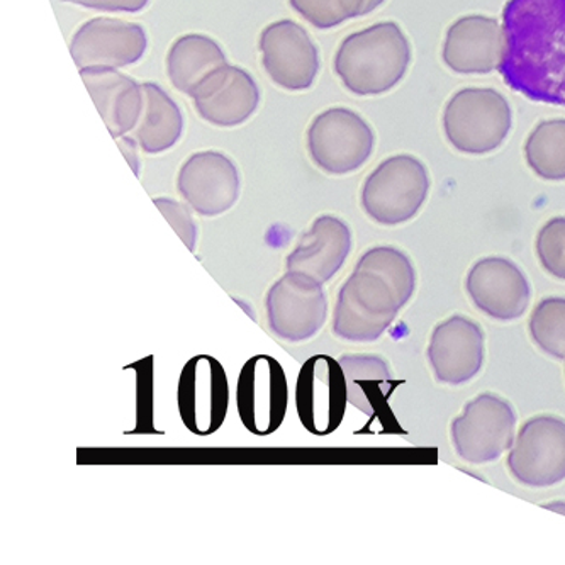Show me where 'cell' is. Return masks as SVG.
Segmentation results:
<instances>
[{
    "mask_svg": "<svg viewBox=\"0 0 565 565\" xmlns=\"http://www.w3.org/2000/svg\"><path fill=\"white\" fill-rule=\"evenodd\" d=\"M415 289L416 273L408 255L394 246H374L338 290L334 337L343 342H377L412 301Z\"/></svg>",
    "mask_w": 565,
    "mask_h": 565,
    "instance_id": "obj_1",
    "label": "cell"
},
{
    "mask_svg": "<svg viewBox=\"0 0 565 565\" xmlns=\"http://www.w3.org/2000/svg\"><path fill=\"white\" fill-rule=\"evenodd\" d=\"M412 44L396 22H379L350 34L334 55V72L350 93H390L408 72Z\"/></svg>",
    "mask_w": 565,
    "mask_h": 565,
    "instance_id": "obj_2",
    "label": "cell"
},
{
    "mask_svg": "<svg viewBox=\"0 0 565 565\" xmlns=\"http://www.w3.org/2000/svg\"><path fill=\"white\" fill-rule=\"evenodd\" d=\"M511 126L510 104L494 88H463L444 110L445 137L460 153H491L507 140Z\"/></svg>",
    "mask_w": 565,
    "mask_h": 565,
    "instance_id": "obj_3",
    "label": "cell"
},
{
    "mask_svg": "<svg viewBox=\"0 0 565 565\" xmlns=\"http://www.w3.org/2000/svg\"><path fill=\"white\" fill-rule=\"evenodd\" d=\"M428 192V170L422 160L412 154H396L365 179L362 207L375 223L397 226L419 213Z\"/></svg>",
    "mask_w": 565,
    "mask_h": 565,
    "instance_id": "obj_4",
    "label": "cell"
},
{
    "mask_svg": "<svg viewBox=\"0 0 565 565\" xmlns=\"http://www.w3.org/2000/svg\"><path fill=\"white\" fill-rule=\"evenodd\" d=\"M236 412L248 434L270 437L284 425L289 408L286 371L273 355L246 360L236 382Z\"/></svg>",
    "mask_w": 565,
    "mask_h": 565,
    "instance_id": "obj_5",
    "label": "cell"
},
{
    "mask_svg": "<svg viewBox=\"0 0 565 565\" xmlns=\"http://www.w3.org/2000/svg\"><path fill=\"white\" fill-rule=\"evenodd\" d=\"M374 131L362 116L347 107H331L312 119L308 150L312 162L331 175L355 172L371 158Z\"/></svg>",
    "mask_w": 565,
    "mask_h": 565,
    "instance_id": "obj_6",
    "label": "cell"
},
{
    "mask_svg": "<svg viewBox=\"0 0 565 565\" xmlns=\"http://www.w3.org/2000/svg\"><path fill=\"white\" fill-rule=\"evenodd\" d=\"M177 408L185 428L195 437L220 431L230 409L228 374L213 355H194L180 371Z\"/></svg>",
    "mask_w": 565,
    "mask_h": 565,
    "instance_id": "obj_7",
    "label": "cell"
},
{
    "mask_svg": "<svg viewBox=\"0 0 565 565\" xmlns=\"http://www.w3.org/2000/svg\"><path fill=\"white\" fill-rule=\"evenodd\" d=\"M514 426L516 415L508 401L495 394H481L451 422V444L466 462H494L513 447Z\"/></svg>",
    "mask_w": 565,
    "mask_h": 565,
    "instance_id": "obj_8",
    "label": "cell"
},
{
    "mask_svg": "<svg viewBox=\"0 0 565 565\" xmlns=\"http://www.w3.org/2000/svg\"><path fill=\"white\" fill-rule=\"evenodd\" d=\"M294 403L299 422L308 434L327 437L337 431L349 403L345 374L340 362L330 355H315L306 360L296 381Z\"/></svg>",
    "mask_w": 565,
    "mask_h": 565,
    "instance_id": "obj_9",
    "label": "cell"
},
{
    "mask_svg": "<svg viewBox=\"0 0 565 565\" xmlns=\"http://www.w3.org/2000/svg\"><path fill=\"white\" fill-rule=\"evenodd\" d=\"M265 312L268 328L282 342H308L327 323L328 298L323 284L287 273L268 289Z\"/></svg>",
    "mask_w": 565,
    "mask_h": 565,
    "instance_id": "obj_10",
    "label": "cell"
},
{
    "mask_svg": "<svg viewBox=\"0 0 565 565\" xmlns=\"http://www.w3.org/2000/svg\"><path fill=\"white\" fill-rule=\"evenodd\" d=\"M508 469L530 488H551L564 481V419L542 415L523 423L510 448Z\"/></svg>",
    "mask_w": 565,
    "mask_h": 565,
    "instance_id": "obj_11",
    "label": "cell"
},
{
    "mask_svg": "<svg viewBox=\"0 0 565 565\" xmlns=\"http://www.w3.org/2000/svg\"><path fill=\"white\" fill-rule=\"evenodd\" d=\"M262 65L279 87L306 90L320 72V55L311 36L298 22H274L265 28L258 41Z\"/></svg>",
    "mask_w": 565,
    "mask_h": 565,
    "instance_id": "obj_12",
    "label": "cell"
},
{
    "mask_svg": "<svg viewBox=\"0 0 565 565\" xmlns=\"http://www.w3.org/2000/svg\"><path fill=\"white\" fill-rule=\"evenodd\" d=\"M239 172L220 151H199L180 167L177 189L192 211L214 217L228 213L239 198Z\"/></svg>",
    "mask_w": 565,
    "mask_h": 565,
    "instance_id": "obj_13",
    "label": "cell"
},
{
    "mask_svg": "<svg viewBox=\"0 0 565 565\" xmlns=\"http://www.w3.org/2000/svg\"><path fill=\"white\" fill-rule=\"evenodd\" d=\"M147 33L122 19L96 18L82 24L71 44L78 68H119L140 62L147 52Z\"/></svg>",
    "mask_w": 565,
    "mask_h": 565,
    "instance_id": "obj_14",
    "label": "cell"
},
{
    "mask_svg": "<svg viewBox=\"0 0 565 565\" xmlns=\"http://www.w3.org/2000/svg\"><path fill=\"white\" fill-rule=\"evenodd\" d=\"M466 289L479 311L500 321L522 318L532 296L525 274L501 257L476 262L467 274Z\"/></svg>",
    "mask_w": 565,
    "mask_h": 565,
    "instance_id": "obj_15",
    "label": "cell"
},
{
    "mask_svg": "<svg viewBox=\"0 0 565 565\" xmlns=\"http://www.w3.org/2000/svg\"><path fill=\"white\" fill-rule=\"evenodd\" d=\"M507 55V34L495 19L472 14L457 19L445 36L444 58L450 71L463 75L491 74Z\"/></svg>",
    "mask_w": 565,
    "mask_h": 565,
    "instance_id": "obj_16",
    "label": "cell"
},
{
    "mask_svg": "<svg viewBox=\"0 0 565 565\" xmlns=\"http://www.w3.org/2000/svg\"><path fill=\"white\" fill-rule=\"evenodd\" d=\"M189 97L202 119L220 128H235L257 110L260 90L248 72L226 63L207 75Z\"/></svg>",
    "mask_w": 565,
    "mask_h": 565,
    "instance_id": "obj_17",
    "label": "cell"
},
{
    "mask_svg": "<svg viewBox=\"0 0 565 565\" xmlns=\"http://www.w3.org/2000/svg\"><path fill=\"white\" fill-rule=\"evenodd\" d=\"M484 333L466 316L441 321L428 345L429 365L438 382L460 386L476 377L484 364Z\"/></svg>",
    "mask_w": 565,
    "mask_h": 565,
    "instance_id": "obj_18",
    "label": "cell"
},
{
    "mask_svg": "<svg viewBox=\"0 0 565 565\" xmlns=\"http://www.w3.org/2000/svg\"><path fill=\"white\" fill-rule=\"evenodd\" d=\"M352 252V232L340 217L323 214L312 221L292 252L287 255L286 270L312 282L327 284L343 267Z\"/></svg>",
    "mask_w": 565,
    "mask_h": 565,
    "instance_id": "obj_19",
    "label": "cell"
},
{
    "mask_svg": "<svg viewBox=\"0 0 565 565\" xmlns=\"http://www.w3.org/2000/svg\"><path fill=\"white\" fill-rule=\"evenodd\" d=\"M81 77L113 138L132 131L143 106L141 85L116 68H82Z\"/></svg>",
    "mask_w": 565,
    "mask_h": 565,
    "instance_id": "obj_20",
    "label": "cell"
},
{
    "mask_svg": "<svg viewBox=\"0 0 565 565\" xmlns=\"http://www.w3.org/2000/svg\"><path fill=\"white\" fill-rule=\"evenodd\" d=\"M143 106L140 119L132 129V138L145 153H163L182 137L184 118L179 106L157 84H141Z\"/></svg>",
    "mask_w": 565,
    "mask_h": 565,
    "instance_id": "obj_21",
    "label": "cell"
},
{
    "mask_svg": "<svg viewBox=\"0 0 565 565\" xmlns=\"http://www.w3.org/2000/svg\"><path fill=\"white\" fill-rule=\"evenodd\" d=\"M226 63L223 50L213 38L185 34L172 44L167 55V74L179 93L191 96L207 75Z\"/></svg>",
    "mask_w": 565,
    "mask_h": 565,
    "instance_id": "obj_22",
    "label": "cell"
},
{
    "mask_svg": "<svg viewBox=\"0 0 565 565\" xmlns=\"http://www.w3.org/2000/svg\"><path fill=\"white\" fill-rule=\"evenodd\" d=\"M345 374L349 403L367 416H375L386 403L393 381L386 360L377 355H342L338 359Z\"/></svg>",
    "mask_w": 565,
    "mask_h": 565,
    "instance_id": "obj_23",
    "label": "cell"
},
{
    "mask_svg": "<svg viewBox=\"0 0 565 565\" xmlns=\"http://www.w3.org/2000/svg\"><path fill=\"white\" fill-rule=\"evenodd\" d=\"M526 163L540 179L565 180V119L536 125L525 143Z\"/></svg>",
    "mask_w": 565,
    "mask_h": 565,
    "instance_id": "obj_24",
    "label": "cell"
},
{
    "mask_svg": "<svg viewBox=\"0 0 565 565\" xmlns=\"http://www.w3.org/2000/svg\"><path fill=\"white\" fill-rule=\"evenodd\" d=\"M529 328L542 352L565 360V298L540 301L530 316Z\"/></svg>",
    "mask_w": 565,
    "mask_h": 565,
    "instance_id": "obj_25",
    "label": "cell"
},
{
    "mask_svg": "<svg viewBox=\"0 0 565 565\" xmlns=\"http://www.w3.org/2000/svg\"><path fill=\"white\" fill-rule=\"evenodd\" d=\"M294 11L301 14L311 26L330 30L350 19L364 15L367 0H289Z\"/></svg>",
    "mask_w": 565,
    "mask_h": 565,
    "instance_id": "obj_26",
    "label": "cell"
},
{
    "mask_svg": "<svg viewBox=\"0 0 565 565\" xmlns=\"http://www.w3.org/2000/svg\"><path fill=\"white\" fill-rule=\"evenodd\" d=\"M137 375V416L128 435H160L154 426V356L148 355L128 365Z\"/></svg>",
    "mask_w": 565,
    "mask_h": 565,
    "instance_id": "obj_27",
    "label": "cell"
},
{
    "mask_svg": "<svg viewBox=\"0 0 565 565\" xmlns=\"http://www.w3.org/2000/svg\"><path fill=\"white\" fill-rule=\"evenodd\" d=\"M536 255L551 276L565 280V217H554L540 230Z\"/></svg>",
    "mask_w": 565,
    "mask_h": 565,
    "instance_id": "obj_28",
    "label": "cell"
},
{
    "mask_svg": "<svg viewBox=\"0 0 565 565\" xmlns=\"http://www.w3.org/2000/svg\"><path fill=\"white\" fill-rule=\"evenodd\" d=\"M153 204L163 214L167 223L172 226L173 232L184 242L189 250L194 252L195 245H198V224H195L191 210L184 206L182 202L170 198H154Z\"/></svg>",
    "mask_w": 565,
    "mask_h": 565,
    "instance_id": "obj_29",
    "label": "cell"
},
{
    "mask_svg": "<svg viewBox=\"0 0 565 565\" xmlns=\"http://www.w3.org/2000/svg\"><path fill=\"white\" fill-rule=\"evenodd\" d=\"M65 2L106 12H138L148 4V0H65Z\"/></svg>",
    "mask_w": 565,
    "mask_h": 565,
    "instance_id": "obj_30",
    "label": "cell"
},
{
    "mask_svg": "<svg viewBox=\"0 0 565 565\" xmlns=\"http://www.w3.org/2000/svg\"><path fill=\"white\" fill-rule=\"evenodd\" d=\"M115 140L118 147L121 148L122 153H125L132 172L138 175L140 173V167H138L140 166V160H138L137 141H135V138L125 137L115 138Z\"/></svg>",
    "mask_w": 565,
    "mask_h": 565,
    "instance_id": "obj_31",
    "label": "cell"
},
{
    "mask_svg": "<svg viewBox=\"0 0 565 565\" xmlns=\"http://www.w3.org/2000/svg\"><path fill=\"white\" fill-rule=\"evenodd\" d=\"M384 2H386V0H367V2H365L364 15L375 11V9L384 4Z\"/></svg>",
    "mask_w": 565,
    "mask_h": 565,
    "instance_id": "obj_32",
    "label": "cell"
},
{
    "mask_svg": "<svg viewBox=\"0 0 565 565\" xmlns=\"http://www.w3.org/2000/svg\"><path fill=\"white\" fill-rule=\"evenodd\" d=\"M545 508H548V510L557 511V513L565 514V503L545 504Z\"/></svg>",
    "mask_w": 565,
    "mask_h": 565,
    "instance_id": "obj_33",
    "label": "cell"
}]
</instances>
